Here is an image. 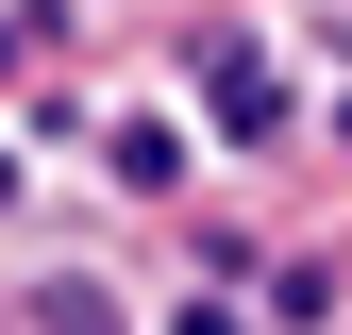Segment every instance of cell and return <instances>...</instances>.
<instances>
[{
    "label": "cell",
    "instance_id": "7a4b0ae2",
    "mask_svg": "<svg viewBox=\"0 0 352 335\" xmlns=\"http://www.w3.org/2000/svg\"><path fill=\"white\" fill-rule=\"evenodd\" d=\"M34 319H51V335H118V302H101V285H34Z\"/></svg>",
    "mask_w": 352,
    "mask_h": 335
},
{
    "label": "cell",
    "instance_id": "6da1fadb",
    "mask_svg": "<svg viewBox=\"0 0 352 335\" xmlns=\"http://www.w3.org/2000/svg\"><path fill=\"white\" fill-rule=\"evenodd\" d=\"M218 117H235V135H269V117H285V101H269V67H252L235 34H218Z\"/></svg>",
    "mask_w": 352,
    "mask_h": 335
}]
</instances>
